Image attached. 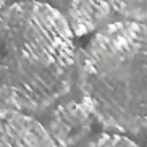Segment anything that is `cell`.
<instances>
[{
    "label": "cell",
    "instance_id": "obj_1",
    "mask_svg": "<svg viewBox=\"0 0 147 147\" xmlns=\"http://www.w3.org/2000/svg\"><path fill=\"white\" fill-rule=\"evenodd\" d=\"M73 29L52 5L28 0L0 13V100L20 112H42L71 89Z\"/></svg>",
    "mask_w": 147,
    "mask_h": 147
},
{
    "label": "cell",
    "instance_id": "obj_2",
    "mask_svg": "<svg viewBox=\"0 0 147 147\" xmlns=\"http://www.w3.org/2000/svg\"><path fill=\"white\" fill-rule=\"evenodd\" d=\"M82 102L105 129L147 131V23H112L92 37L79 65Z\"/></svg>",
    "mask_w": 147,
    "mask_h": 147
},
{
    "label": "cell",
    "instance_id": "obj_3",
    "mask_svg": "<svg viewBox=\"0 0 147 147\" xmlns=\"http://www.w3.org/2000/svg\"><path fill=\"white\" fill-rule=\"evenodd\" d=\"M94 115L84 102L60 104L52 112L49 133L58 147H74L86 141L92 133Z\"/></svg>",
    "mask_w": 147,
    "mask_h": 147
},
{
    "label": "cell",
    "instance_id": "obj_4",
    "mask_svg": "<svg viewBox=\"0 0 147 147\" xmlns=\"http://www.w3.org/2000/svg\"><path fill=\"white\" fill-rule=\"evenodd\" d=\"M0 147H58L37 120L20 110L0 112Z\"/></svg>",
    "mask_w": 147,
    "mask_h": 147
},
{
    "label": "cell",
    "instance_id": "obj_5",
    "mask_svg": "<svg viewBox=\"0 0 147 147\" xmlns=\"http://www.w3.org/2000/svg\"><path fill=\"white\" fill-rule=\"evenodd\" d=\"M110 0H71L68 8L69 26L76 36L92 32L110 16Z\"/></svg>",
    "mask_w": 147,
    "mask_h": 147
},
{
    "label": "cell",
    "instance_id": "obj_6",
    "mask_svg": "<svg viewBox=\"0 0 147 147\" xmlns=\"http://www.w3.org/2000/svg\"><path fill=\"white\" fill-rule=\"evenodd\" d=\"M110 3L121 16L147 23V0H110Z\"/></svg>",
    "mask_w": 147,
    "mask_h": 147
},
{
    "label": "cell",
    "instance_id": "obj_7",
    "mask_svg": "<svg viewBox=\"0 0 147 147\" xmlns=\"http://www.w3.org/2000/svg\"><path fill=\"white\" fill-rule=\"evenodd\" d=\"M81 147H138V146L125 134L105 133V134H99V136L92 138L89 142L82 144Z\"/></svg>",
    "mask_w": 147,
    "mask_h": 147
},
{
    "label": "cell",
    "instance_id": "obj_8",
    "mask_svg": "<svg viewBox=\"0 0 147 147\" xmlns=\"http://www.w3.org/2000/svg\"><path fill=\"white\" fill-rule=\"evenodd\" d=\"M7 3H8V0H0V10L3 8V7H5Z\"/></svg>",
    "mask_w": 147,
    "mask_h": 147
}]
</instances>
